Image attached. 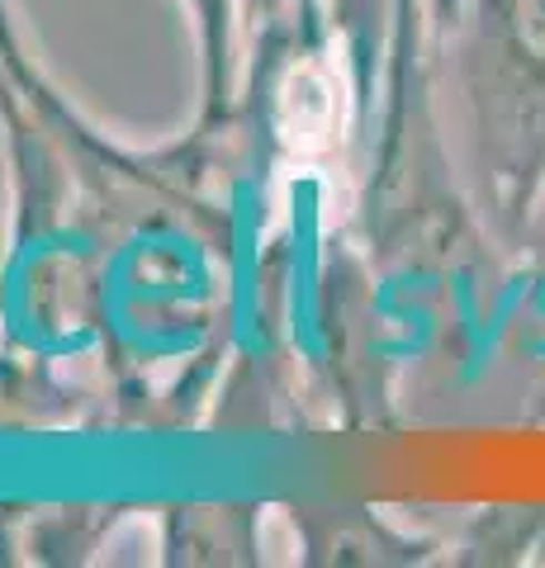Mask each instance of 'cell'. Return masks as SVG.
Segmentation results:
<instances>
[{
	"mask_svg": "<svg viewBox=\"0 0 545 568\" xmlns=\"http://www.w3.org/2000/svg\"><path fill=\"white\" fill-rule=\"evenodd\" d=\"M436 52L455 58L474 209L517 252L545 194V0H461Z\"/></svg>",
	"mask_w": 545,
	"mask_h": 568,
	"instance_id": "obj_1",
	"label": "cell"
},
{
	"mask_svg": "<svg viewBox=\"0 0 545 568\" xmlns=\"http://www.w3.org/2000/svg\"><path fill=\"white\" fill-rule=\"evenodd\" d=\"M522 246H532V252L545 256V194H541V204H536V213H532V227H526V242H522Z\"/></svg>",
	"mask_w": 545,
	"mask_h": 568,
	"instance_id": "obj_2",
	"label": "cell"
}]
</instances>
